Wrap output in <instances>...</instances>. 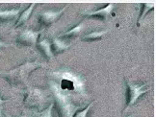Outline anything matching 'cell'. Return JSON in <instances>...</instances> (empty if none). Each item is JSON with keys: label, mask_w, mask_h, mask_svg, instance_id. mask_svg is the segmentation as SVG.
Here are the masks:
<instances>
[{"label": "cell", "mask_w": 156, "mask_h": 117, "mask_svg": "<svg viewBox=\"0 0 156 117\" xmlns=\"http://www.w3.org/2000/svg\"><path fill=\"white\" fill-rule=\"evenodd\" d=\"M50 77L49 81L64 94L73 98L85 95V81L81 75L64 69L50 73Z\"/></svg>", "instance_id": "6da1fadb"}, {"label": "cell", "mask_w": 156, "mask_h": 117, "mask_svg": "<svg viewBox=\"0 0 156 117\" xmlns=\"http://www.w3.org/2000/svg\"><path fill=\"white\" fill-rule=\"evenodd\" d=\"M34 8H35V4H31L25 11H23V12H22L21 15H20V17H19V19H17V21H16V25H15L16 28L20 27V26H22L23 24H24V23H26V21L28 20V18L30 17V15H31L32 11H33Z\"/></svg>", "instance_id": "4fadbf2b"}, {"label": "cell", "mask_w": 156, "mask_h": 117, "mask_svg": "<svg viewBox=\"0 0 156 117\" xmlns=\"http://www.w3.org/2000/svg\"><path fill=\"white\" fill-rule=\"evenodd\" d=\"M37 46H38L39 50L41 51V53L43 54L44 57L48 59V60L53 59L54 55L51 51V44H50V42L48 39H43L41 42L37 43Z\"/></svg>", "instance_id": "30bf717a"}, {"label": "cell", "mask_w": 156, "mask_h": 117, "mask_svg": "<svg viewBox=\"0 0 156 117\" xmlns=\"http://www.w3.org/2000/svg\"><path fill=\"white\" fill-rule=\"evenodd\" d=\"M44 65V63L39 62H27L21 64L17 68L11 70L5 74L4 78L8 81V83L12 85H20L27 83L29 75L33 71L37 70Z\"/></svg>", "instance_id": "3957f363"}, {"label": "cell", "mask_w": 156, "mask_h": 117, "mask_svg": "<svg viewBox=\"0 0 156 117\" xmlns=\"http://www.w3.org/2000/svg\"><path fill=\"white\" fill-rule=\"evenodd\" d=\"M82 28H83V23H79V24H77L76 26L73 27L71 29H69V31L67 32H64L62 34H60L59 35V38H71V37H76L78 36V35L80 34L81 30H82Z\"/></svg>", "instance_id": "5bb4252c"}, {"label": "cell", "mask_w": 156, "mask_h": 117, "mask_svg": "<svg viewBox=\"0 0 156 117\" xmlns=\"http://www.w3.org/2000/svg\"><path fill=\"white\" fill-rule=\"evenodd\" d=\"M41 32H43V30L33 31V30L26 29V30L22 31L20 34V36L16 38V42L22 46H29V47H32V46L37 45L40 34Z\"/></svg>", "instance_id": "52a82bcc"}, {"label": "cell", "mask_w": 156, "mask_h": 117, "mask_svg": "<svg viewBox=\"0 0 156 117\" xmlns=\"http://www.w3.org/2000/svg\"><path fill=\"white\" fill-rule=\"evenodd\" d=\"M68 8V6H65L64 8H62L60 11H45L41 13L39 15V22H40V27L41 28V30H44V29L50 27L53 23H55L59 17H61L62 15L64 14V12L66 9Z\"/></svg>", "instance_id": "8992f818"}, {"label": "cell", "mask_w": 156, "mask_h": 117, "mask_svg": "<svg viewBox=\"0 0 156 117\" xmlns=\"http://www.w3.org/2000/svg\"><path fill=\"white\" fill-rule=\"evenodd\" d=\"M19 14V10H12L7 12H0V19L2 20H8L15 17Z\"/></svg>", "instance_id": "2e32d148"}, {"label": "cell", "mask_w": 156, "mask_h": 117, "mask_svg": "<svg viewBox=\"0 0 156 117\" xmlns=\"http://www.w3.org/2000/svg\"><path fill=\"white\" fill-rule=\"evenodd\" d=\"M46 97H47L46 92L41 90V89H37V87H33V86H27V89L24 92L23 105L33 110L40 112L43 104L45 102Z\"/></svg>", "instance_id": "277c9868"}, {"label": "cell", "mask_w": 156, "mask_h": 117, "mask_svg": "<svg viewBox=\"0 0 156 117\" xmlns=\"http://www.w3.org/2000/svg\"><path fill=\"white\" fill-rule=\"evenodd\" d=\"M97 102V101H93L91 104H89L88 105V107L87 108H85L84 109H79V110H77V112L74 113V115L73 116V117H87V114H88V112H89V110H90V109H91L93 106H94V104Z\"/></svg>", "instance_id": "e0dca14e"}, {"label": "cell", "mask_w": 156, "mask_h": 117, "mask_svg": "<svg viewBox=\"0 0 156 117\" xmlns=\"http://www.w3.org/2000/svg\"><path fill=\"white\" fill-rule=\"evenodd\" d=\"M6 117H12V116H10L9 114H6Z\"/></svg>", "instance_id": "ffe728a7"}, {"label": "cell", "mask_w": 156, "mask_h": 117, "mask_svg": "<svg viewBox=\"0 0 156 117\" xmlns=\"http://www.w3.org/2000/svg\"><path fill=\"white\" fill-rule=\"evenodd\" d=\"M125 85H126V106H125L124 112L131 106H133L143 94L151 90V87L146 89V84H134L132 82L126 81Z\"/></svg>", "instance_id": "5b68a950"}, {"label": "cell", "mask_w": 156, "mask_h": 117, "mask_svg": "<svg viewBox=\"0 0 156 117\" xmlns=\"http://www.w3.org/2000/svg\"><path fill=\"white\" fill-rule=\"evenodd\" d=\"M50 44H51V51L53 55H58L60 53H63V52L68 50L71 46L70 43L68 44L66 42H64V40H62L61 38H59L57 37L53 38Z\"/></svg>", "instance_id": "ba28073f"}, {"label": "cell", "mask_w": 156, "mask_h": 117, "mask_svg": "<svg viewBox=\"0 0 156 117\" xmlns=\"http://www.w3.org/2000/svg\"><path fill=\"white\" fill-rule=\"evenodd\" d=\"M54 109V103L52 102L48 107L44 109L41 112H38V110H33L30 109L28 117H52V110Z\"/></svg>", "instance_id": "7c38bea8"}, {"label": "cell", "mask_w": 156, "mask_h": 117, "mask_svg": "<svg viewBox=\"0 0 156 117\" xmlns=\"http://www.w3.org/2000/svg\"><path fill=\"white\" fill-rule=\"evenodd\" d=\"M5 102H7V101H5V100H2L1 98H0V117H2V109H3V104Z\"/></svg>", "instance_id": "ac0fdd59"}, {"label": "cell", "mask_w": 156, "mask_h": 117, "mask_svg": "<svg viewBox=\"0 0 156 117\" xmlns=\"http://www.w3.org/2000/svg\"><path fill=\"white\" fill-rule=\"evenodd\" d=\"M108 33V30H104V31H95L93 33H90L85 35L84 37H82V42H98V40H100L105 35Z\"/></svg>", "instance_id": "8fae6325"}, {"label": "cell", "mask_w": 156, "mask_h": 117, "mask_svg": "<svg viewBox=\"0 0 156 117\" xmlns=\"http://www.w3.org/2000/svg\"><path fill=\"white\" fill-rule=\"evenodd\" d=\"M7 46H8V44H6V43H4L2 42H0V49L3 48V47H7Z\"/></svg>", "instance_id": "d6986e66"}, {"label": "cell", "mask_w": 156, "mask_h": 117, "mask_svg": "<svg viewBox=\"0 0 156 117\" xmlns=\"http://www.w3.org/2000/svg\"><path fill=\"white\" fill-rule=\"evenodd\" d=\"M142 8L144 9L143 11H142V13H141V15H140V17H139V21H138V24H141V22L143 21V19H144V17H145V15L147 14V12H149V11H151V10H153L154 8H155V5L154 4H147V3H146V4H143L142 5Z\"/></svg>", "instance_id": "9a60e30c"}, {"label": "cell", "mask_w": 156, "mask_h": 117, "mask_svg": "<svg viewBox=\"0 0 156 117\" xmlns=\"http://www.w3.org/2000/svg\"><path fill=\"white\" fill-rule=\"evenodd\" d=\"M48 85L54 96V108L56 109L58 117H73L77 110L82 108L81 105H76L74 103V98L59 91L50 81H48Z\"/></svg>", "instance_id": "7a4b0ae2"}, {"label": "cell", "mask_w": 156, "mask_h": 117, "mask_svg": "<svg viewBox=\"0 0 156 117\" xmlns=\"http://www.w3.org/2000/svg\"><path fill=\"white\" fill-rule=\"evenodd\" d=\"M113 9H114V5L113 4H108L106 7H103L102 9H100V10L92 12V13H85L83 15H86V16H90V17H91V16L92 17H98V18L105 20L107 18V16L112 13Z\"/></svg>", "instance_id": "9c48e42d"}]
</instances>
